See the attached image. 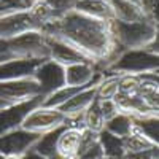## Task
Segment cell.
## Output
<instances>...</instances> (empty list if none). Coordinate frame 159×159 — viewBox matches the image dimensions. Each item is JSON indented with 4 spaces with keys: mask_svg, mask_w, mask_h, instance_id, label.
<instances>
[{
    "mask_svg": "<svg viewBox=\"0 0 159 159\" xmlns=\"http://www.w3.org/2000/svg\"><path fill=\"white\" fill-rule=\"evenodd\" d=\"M42 32L49 37L61 38L80 49L96 64L99 72L107 69L119 52L124 51L115 43L110 32V21L89 18L75 10L59 19L48 22Z\"/></svg>",
    "mask_w": 159,
    "mask_h": 159,
    "instance_id": "obj_1",
    "label": "cell"
},
{
    "mask_svg": "<svg viewBox=\"0 0 159 159\" xmlns=\"http://www.w3.org/2000/svg\"><path fill=\"white\" fill-rule=\"evenodd\" d=\"M110 32L118 46L123 49H139L157 38V21L143 19L137 22L110 21Z\"/></svg>",
    "mask_w": 159,
    "mask_h": 159,
    "instance_id": "obj_2",
    "label": "cell"
},
{
    "mask_svg": "<svg viewBox=\"0 0 159 159\" xmlns=\"http://www.w3.org/2000/svg\"><path fill=\"white\" fill-rule=\"evenodd\" d=\"M159 70V54L147 51L145 48L139 49H124L118 57L103 69L105 75H142L148 72Z\"/></svg>",
    "mask_w": 159,
    "mask_h": 159,
    "instance_id": "obj_3",
    "label": "cell"
},
{
    "mask_svg": "<svg viewBox=\"0 0 159 159\" xmlns=\"http://www.w3.org/2000/svg\"><path fill=\"white\" fill-rule=\"evenodd\" d=\"M13 57L19 59H49L46 37L40 30H29L3 43Z\"/></svg>",
    "mask_w": 159,
    "mask_h": 159,
    "instance_id": "obj_4",
    "label": "cell"
},
{
    "mask_svg": "<svg viewBox=\"0 0 159 159\" xmlns=\"http://www.w3.org/2000/svg\"><path fill=\"white\" fill-rule=\"evenodd\" d=\"M29 30L42 32V27L30 15L29 8H16L0 13V43H5Z\"/></svg>",
    "mask_w": 159,
    "mask_h": 159,
    "instance_id": "obj_5",
    "label": "cell"
},
{
    "mask_svg": "<svg viewBox=\"0 0 159 159\" xmlns=\"http://www.w3.org/2000/svg\"><path fill=\"white\" fill-rule=\"evenodd\" d=\"M69 123H70V119L59 108H49V107L38 105L22 119L21 127L29 132H35V134H45V132L57 129Z\"/></svg>",
    "mask_w": 159,
    "mask_h": 159,
    "instance_id": "obj_6",
    "label": "cell"
},
{
    "mask_svg": "<svg viewBox=\"0 0 159 159\" xmlns=\"http://www.w3.org/2000/svg\"><path fill=\"white\" fill-rule=\"evenodd\" d=\"M38 96H42L40 94V86L34 76L0 81V97L8 103L27 102Z\"/></svg>",
    "mask_w": 159,
    "mask_h": 159,
    "instance_id": "obj_7",
    "label": "cell"
},
{
    "mask_svg": "<svg viewBox=\"0 0 159 159\" xmlns=\"http://www.w3.org/2000/svg\"><path fill=\"white\" fill-rule=\"evenodd\" d=\"M102 76L103 73L99 72V69L96 67V64L92 61L76 62V64L64 67L65 84L73 86V88H88V86L99 84Z\"/></svg>",
    "mask_w": 159,
    "mask_h": 159,
    "instance_id": "obj_8",
    "label": "cell"
},
{
    "mask_svg": "<svg viewBox=\"0 0 159 159\" xmlns=\"http://www.w3.org/2000/svg\"><path fill=\"white\" fill-rule=\"evenodd\" d=\"M42 100H43V96H38V97H34L27 102L11 103L7 108L0 110V135L7 134V132H10L13 129L21 127L22 119L35 107L42 105Z\"/></svg>",
    "mask_w": 159,
    "mask_h": 159,
    "instance_id": "obj_9",
    "label": "cell"
},
{
    "mask_svg": "<svg viewBox=\"0 0 159 159\" xmlns=\"http://www.w3.org/2000/svg\"><path fill=\"white\" fill-rule=\"evenodd\" d=\"M34 78H35V81L38 83L40 94H42L43 97L65 84L64 67L59 65L57 62L51 61V59H45L42 64L38 65V69L34 73Z\"/></svg>",
    "mask_w": 159,
    "mask_h": 159,
    "instance_id": "obj_10",
    "label": "cell"
},
{
    "mask_svg": "<svg viewBox=\"0 0 159 159\" xmlns=\"http://www.w3.org/2000/svg\"><path fill=\"white\" fill-rule=\"evenodd\" d=\"M42 134H35V132H29L22 127L13 129L7 134L0 135V153L5 156L15 154V156H22L32 145L37 142V139Z\"/></svg>",
    "mask_w": 159,
    "mask_h": 159,
    "instance_id": "obj_11",
    "label": "cell"
},
{
    "mask_svg": "<svg viewBox=\"0 0 159 159\" xmlns=\"http://www.w3.org/2000/svg\"><path fill=\"white\" fill-rule=\"evenodd\" d=\"M84 124L81 118L70 119V123L64 127V130L57 137V154L65 159H73L78 153L81 143Z\"/></svg>",
    "mask_w": 159,
    "mask_h": 159,
    "instance_id": "obj_12",
    "label": "cell"
},
{
    "mask_svg": "<svg viewBox=\"0 0 159 159\" xmlns=\"http://www.w3.org/2000/svg\"><path fill=\"white\" fill-rule=\"evenodd\" d=\"M46 37V46H48V52H49V59L57 62L62 67H67V65L76 64V62H86L91 61L89 57H86L80 49H76L75 46H72L70 43L64 42L61 38L56 37Z\"/></svg>",
    "mask_w": 159,
    "mask_h": 159,
    "instance_id": "obj_13",
    "label": "cell"
},
{
    "mask_svg": "<svg viewBox=\"0 0 159 159\" xmlns=\"http://www.w3.org/2000/svg\"><path fill=\"white\" fill-rule=\"evenodd\" d=\"M43 61L45 59H19V57L5 59L0 62V81L34 76L35 70Z\"/></svg>",
    "mask_w": 159,
    "mask_h": 159,
    "instance_id": "obj_14",
    "label": "cell"
},
{
    "mask_svg": "<svg viewBox=\"0 0 159 159\" xmlns=\"http://www.w3.org/2000/svg\"><path fill=\"white\" fill-rule=\"evenodd\" d=\"M96 92H97V84L83 88L81 91H78L73 97H70L65 103H62L59 107V110L69 119L81 118L83 113L89 108V105L96 100Z\"/></svg>",
    "mask_w": 159,
    "mask_h": 159,
    "instance_id": "obj_15",
    "label": "cell"
},
{
    "mask_svg": "<svg viewBox=\"0 0 159 159\" xmlns=\"http://www.w3.org/2000/svg\"><path fill=\"white\" fill-rule=\"evenodd\" d=\"M113 11V19L123 21V22H137L143 19H153L143 5L129 2V0H108Z\"/></svg>",
    "mask_w": 159,
    "mask_h": 159,
    "instance_id": "obj_16",
    "label": "cell"
},
{
    "mask_svg": "<svg viewBox=\"0 0 159 159\" xmlns=\"http://www.w3.org/2000/svg\"><path fill=\"white\" fill-rule=\"evenodd\" d=\"M75 11L100 21L113 19V11L108 0H76Z\"/></svg>",
    "mask_w": 159,
    "mask_h": 159,
    "instance_id": "obj_17",
    "label": "cell"
},
{
    "mask_svg": "<svg viewBox=\"0 0 159 159\" xmlns=\"http://www.w3.org/2000/svg\"><path fill=\"white\" fill-rule=\"evenodd\" d=\"M103 156L105 153L99 142V132L84 129L75 159H103Z\"/></svg>",
    "mask_w": 159,
    "mask_h": 159,
    "instance_id": "obj_18",
    "label": "cell"
},
{
    "mask_svg": "<svg viewBox=\"0 0 159 159\" xmlns=\"http://www.w3.org/2000/svg\"><path fill=\"white\" fill-rule=\"evenodd\" d=\"M67 126V124H65ZM65 126H61L57 129H52L49 132H45V134H42L37 142L32 145V150H35L38 154L45 156L46 159H56L59 154H57V137L59 134L64 130Z\"/></svg>",
    "mask_w": 159,
    "mask_h": 159,
    "instance_id": "obj_19",
    "label": "cell"
},
{
    "mask_svg": "<svg viewBox=\"0 0 159 159\" xmlns=\"http://www.w3.org/2000/svg\"><path fill=\"white\" fill-rule=\"evenodd\" d=\"M103 129L123 139V137L129 135L132 132V129H134V119H132V116L127 115V113L118 111L113 118H110L108 121H105Z\"/></svg>",
    "mask_w": 159,
    "mask_h": 159,
    "instance_id": "obj_20",
    "label": "cell"
},
{
    "mask_svg": "<svg viewBox=\"0 0 159 159\" xmlns=\"http://www.w3.org/2000/svg\"><path fill=\"white\" fill-rule=\"evenodd\" d=\"M99 142L103 148L105 156L108 157H118V159H123L124 156V148H123V139L118 137L111 132L102 129L99 132Z\"/></svg>",
    "mask_w": 159,
    "mask_h": 159,
    "instance_id": "obj_21",
    "label": "cell"
},
{
    "mask_svg": "<svg viewBox=\"0 0 159 159\" xmlns=\"http://www.w3.org/2000/svg\"><path fill=\"white\" fill-rule=\"evenodd\" d=\"M151 147H157L154 142H151L148 137H145L142 132L132 129V132L129 135L123 137V148H124V154L126 153H135V151H142V150H148Z\"/></svg>",
    "mask_w": 159,
    "mask_h": 159,
    "instance_id": "obj_22",
    "label": "cell"
},
{
    "mask_svg": "<svg viewBox=\"0 0 159 159\" xmlns=\"http://www.w3.org/2000/svg\"><path fill=\"white\" fill-rule=\"evenodd\" d=\"M134 119V129L142 132L145 137L159 145V119L157 116H143V118H132Z\"/></svg>",
    "mask_w": 159,
    "mask_h": 159,
    "instance_id": "obj_23",
    "label": "cell"
},
{
    "mask_svg": "<svg viewBox=\"0 0 159 159\" xmlns=\"http://www.w3.org/2000/svg\"><path fill=\"white\" fill-rule=\"evenodd\" d=\"M83 119V124H84V129L88 130H92V132H100L105 126V119L99 110V103H97V99L89 105V108L83 113L81 116Z\"/></svg>",
    "mask_w": 159,
    "mask_h": 159,
    "instance_id": "obj_24",
    "label": "cell"
},
{
    "mask_svg": "<svg viewBox=\"0 0 159 159\" xmlns=\"http://www.w3.org/2000/svg\"><path fill=\"white\" fill-rule=\"evenodd\" d=\"M118 76L119 75H105L97 84L96 99H113L118 92Z\"/></svg>",
    "mask_w": 159,
    "mask_h": 159,
    "instance_id": "obj_25",
    "label": "cell"
},
{
    "mask_svg": "<svg viewBox=\"0 0 159 159\" xmlns=\"http://www.w3.org/2000/svg\"><path fill=\"white\" fill-rule=\"evenodd\" d=\"M140 86L139 75H119L118 76V94H135Z\"/></svg>",
    "mask_w": 159,
    "mask_h": 159,
    "instance_id": "obj_26",
    "label": "cell"
},
{
    "mask_svg": "<svg viewBox=\"0 0 159 159\" xmlns=\"http://www.w3.org/2000/svg\"><path fill=\"white\" fill-rule=\"evenodd\" d=\"M43 2L51 8L54 19H59L62 16H65L67 13L75 10V3L76 0H43Z\"/></svg>",
    "mask_w": 159,
    "mask_h": 159,
    "instance_id": "obj_27",
    "label": "cell"
},
{
    "mask_svg": "<svg viewBox=\"0 0 159 159\" xmlns=\"http://www.w3.org/2000/svg\"><path fill=\"white\" fill-rule=\"evenodd\" d=\"M97 103H99V110H100L105 121H108L110 118H113L119 111L118 105L113 99H97Z\"/></svg>",
    "mask_w": 159,
    "mask_h": 159,
    "instance_id": "obj_28",
    "label": "cell"
},
{
    "mask_svg": "<svg viewBox=\"0 0 159 159\" xmlns=\"http://www.w3.org/2000/svg\"><path fill=\"white\" fill-rule=\"evenodd\" d=\"M123 159H159V145L135 153H126Z\"/></svg>",
    "mask_w": 159,
    "mask_h": 159,
    "instance_id": "obj_29",
    "label": "cell"
},
{
    "mask_svg": "<svg viewBox=\"0 0 159 159\" xmlns=\"http://www.w3.org/2000/svg\"><path fill=\"white\" fill-rule=\"evenodd\" d=\"M142 2H143L145 11H147L154 21H157V0H142Z\"/></svg>",
    "mask_w": 159,
    "mask_h": 159,
    "instance_id": "obj_30",
    "label": "cell"
},
{
    "mask_svg": "<svg viewBox=\"0 0 159 159\" xmlns=\"http://www.w3.org/2000/svg\"><path fill=\"white\" fill-rule=\"evenodd\" d=\"M22 159H46V157H45V156H42V154H38L35 150L29 148L27 151H25V153L22 154Z\"/></svg>",
    "mask_w": 159,
    "mask_h": 159,
    "instance_id": "obj_31",
    "label": "cell"
},
{
    "mask_svg": "<svg viewBox=\"0 0 159 159\" xmlns=\"http://www.w3.org/2000/svg\"><path fill=\"white\" fill-rule=\"evenodd\" d=\"M10 57H13V56L10 54L8 51H5V52H2V54H0V62H2V61H5V59H10Z\"/></svg>",
    "mask_w": 159,
    "mask_h": 159,
    "instance_id": "obj_32",
    "label": "cell"
},
{
    "mask_svg": "<svg viewBox=\"0 0 159 159\" xmlns=\"http://www.w3.org/2000/svg\"><path fill=\"white\" fill-rule=\"evenodd\" d=\"M18 2H19V3H22L24 7H29V5L34 2V0H18Z\"/></svg>",
    "mask_w": 159,
    "mask_h": 159,
    "instance_id": "obj_33",
    "label": "cell"
},
{
    "mask_svg": "<svg viewBox=\"0 0 159 159\" xmlns=\"http://www.w3.org/2000/svg\"><path fill=\"white\" fill-rule=\"evenodd\" d=\"M5 159H22V156H15V154H8Z\"/></svg>",
    "mask_w": 159,
    "mask_h": 159,
    "instance_id": "obj_34",
    "label": "cell"
},
{
    "mask_svg": "<svg viewBox=\"0 0 159 159\" xmlns=\"http://www.w3.org/2000/svg\"><path fill=\"white\" fill-rule=\"evenodd\" d=\"M7 49H5V45L3 43H0V54H2V52H5Z\"/></svg>",
    "mask_w": 159,
    "mask_h": 159,
    "instance_id": "obj_35",
    "label": "cell"
},
{
    "mask_svg": "<svg viewBox=\"0 0 159 159\" xmlns=\"http://www.w3.org/2000/svg\"><path fill=\"white\" fill-rule=\"evenodd\" d=\"M129 2H134V3H139V5H143L142 0H129Z\"/></svg>",
    "mask_w": 159,
    "mask_h": 159,
    "instance_id": "obj_36",
    "label": "cell"
},
{
    "mask_svg": "<svg viewBox=\"0 0 159 159\" xmlns=\"http://www.w3.org/2000/svg\"><path fill=\"white\" fill-rule=\"evenodd\" d=\"M5 157H7V156H5L3 153H0V159H5Z\"/></svg>",
    "mask_w": 159,
    "mask_h": 159,
    "instance_id": "obj_37",
    "label": "cell"
},
{
    "mask_svg": "<svg viewBox=\"0 0 159 159\" xmlns=\"http://www.w3.org/2000/svg\"><path fill=\"white\" fill-rule=\"evenodd\" d=\"M103 159H118V157H108V156H103Z\"/></svg>",
    "mask_w": 159,
    "mask_h": 159,
    "instance_id": "obj_38",
    "label": "cell"
},
{
    "mask_svg": "<svg viewBox=\"0 0 159 159\" xmlns=\"http://www.w3.org/2000/svg\"><path fill=\"white\" fill-rule=\"evenodd\" d=\"M56 159H65V157H61V156H57V157H56Z\"/></svg>",
    "mask_w": 159,
    "mask_h": 159,
    "instance_id": "obj_39",
    "label": "cell"
},
{
    "mask_svg": "<svg viewBox=\"0 0 159 159\" xmlns=\"http://www.w3.org/2000/svg\"><path fill=\"white\" fill-rule=\"evenodd\" d=\"M73 159H75V157H73Z\"/></svg>",
    "mask_w": 159,
    "mask_h": 159,
    "instance_id": "obj_40",
    "label": "cell"
}]
</instances>
